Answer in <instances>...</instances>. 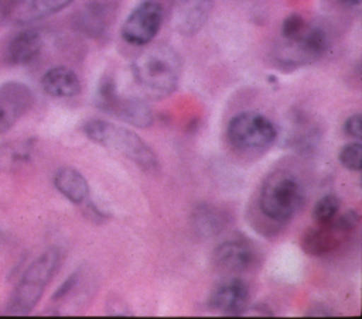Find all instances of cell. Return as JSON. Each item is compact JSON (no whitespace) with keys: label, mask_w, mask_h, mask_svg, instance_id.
<instances>
[{"label":"cell","mask_w":362,"mask_h":319,"mask_svg":"<svg viewBox=\"0 0 362 319\" xmlns=\"http://www.w3.org/2000/svg\"><path fill=\"white\" fill-rule=\"evenodd\" d=\"M132 73L137 86L153 99L170 96L181 78L178 52L167 44H156L143 49L132 62Z\"/></svg>","instance_id":"1"},{"label":"cell","mask_w":362,"mask_h":319,"mask_svg":"<svg viewBox=\"0 0 362 319\" xmlns=\"http://www.w3.org/2000/svg\"><path fill=\"white\" fill-rule=\"evenodd\" d=\"M85 136L106 150L120 154L146 172L160 169L158 157L133 130L102 119H92L83 126Z\"/></svg>","instance_id":"2"},{"label":"cell","mask_w":362,"mask_h":319,"mask_svg":"<svg viewBox=\"0 0 362 319\" xmlns=\"http://www.w3.org/2000/svg\"><path fill=\"white\" fill-rule=\"evenodd\" d=\"M61 263V253L57 247L45 250L24 271L16 285L3 313L8 316L28 315L40 302L47 285L52 279Z\"/></svg>","instance_id":"3"},{"label":"cell","mask_w":362,"mask_h":319,"mask_svg":"<svg viewBox=\"0 0 362 319\" xmlns=\"http://www.w3.org/2000/svg\"><path fill=\"white\" fill-rule=\"evenodd\" d=\"M303 198V188L296 175L288 171H276L262 185L259 207L267 219L287 223L298 212Z\"/></svg>","instance_id":"4"},{"label":"cell","mask_w":362,"mask_h":319,"mask_svg":"<svg viewBox=\"0 0 362 319\" xmlns=\"http://www.w3.org/2000/svg\"><path fill=\"white\" fill-rule=\"evenodd\" d=\"M328 47L329 38L325 30L307 21L297 32L280 37L274 47V58L284 68H298L318 61Z\"/></svg>","instance_id":"5"},{"label":"cell","mask_w":362,"mask_h":319,"mask_svg":"<svg viewBox=\"0 0 362 319\" xmlns=\"http://www.w3.org/2000/svg\"><path fill=\"white\" fill-rule=\"evenodd\" d=\"M226 136L230 145L239 152L259 154L273 145L277 130L264 114L242 112L229 120Z\"/></svg>","instance_id":"6"},{"label":"cell","mask_w":362,"mask_h":319,"mask_svg":"<svg viewBox=\"0 0 362 319\" xmlns=\"http://www.w3.org/2000/svg\"><path fill=\"white\" fill-rule=\"evenodd\" d=\"M95 103L102 112L117 117L119 120L139 128L153 124V112L143 100L133 97H122L112 78H103L98 86Z\"/></svg>","instance_id":"7"},{"label":"cell","mask_w":362,"mask_h":319,"mask_svg":"<svg viewBox=\"0 0 362 319\" xmlns=\"http://www.w3.org/2000/svg\"><path fill=\"white\" fill-rule=\"evenodd\" d=\"M359 215L349 209L339 216H335L329 223L317 224L310 229L301 239L303 250L314 257L325 255L337 250L342 241L358 227Z\"/></svg>","instance_id":"8"},{"label":"cell","mask_w":362,"mask_h":319,"mask_svg":"<svg viewBox=\"0 0 362 319\" xmlns=\"http://www.w3.org/2000/svg\"><path fill=\"white\" fill-rule=\"evenodd\" d=\"M163 7L153 0L140 3L124 20L122 38L136 47L148 45L158 34L163 24Z\"/></svg>","instance_id":"9"},{"label":"cell","mask_w":362,"mask_h":319,"mask_svg":"<svg viewBox=\"0 0 362 319\" xmlns=\"http://www.w3.org/2000/svg\"><path fill=\"white\" fill-rule=\"evenodd\" d=\"M34 104L33 90L17 80L0 85V134L7 133Z\"/></svg>","instance_id":"10"},{"label":"cell","mask_w":362,"mask_h":319,"mask_svg":"<svg viewBox=\"0 0 362 319\" xmlns=\"http://www.w3.org/2000/svg\"><path fill=\"white\" fill-rule=\"evenodd\" d=\"M249 287L240 278H229L219 282L211 292L208 305L221 315L238 316L247 308Z\"/></svg>","instance_id":"11"},{"label":"cell","mask_w":362,"mask_h":319,"mask_svg":"<svg viewBox=\"0 0 362 319\" xmlns=\"http://www.w3.org/2000/svg\"><path fill=\"white\" fill-rule=\"evenodd\" d=\"M212 261L218 270L226 272H245L255 267L257 255L255 248L242 239H232L221 243L214 254Z\"/></svg>","instance_id":"12"},{"label":"cell","mask_w":362,"mask_h":319,"mask_svg":"<svg viewBox=\"0 0 362 319\" xmlns=\"http://www.w3.org/2000/svg\"><path fill=\"white\" fill-rule=\"evenodd\" d=\"M74 0H8L4 6L7 21L18 25L30 24L66 8Z\"/></svg>","instance_id":"13"},{"label":"cell","mask_w":362,"mask_h":319,"mask_svg":"<svg viewBox=\"0 0 362 319\" xmlns=\"http://www.w3.org/2000/svg\"><path fill=\"white\" fill-rule=\"evenodd\" d=\"M115 18V8L107 0H89L75 16L76 28L90 37H102Z\"/></svg>","instance_id":"14"},{"label":"cell","mask_w":362,"mask_h":319,"mask_svg":"<svg viewBox=\"0 0 362 319\" xmlns=\"http://www.w3.org/2000/svg\"><path fill=\"white\" fill-rule=\"evenodd\" d=\"M214 0H177L174 8V25L185 37L195 35L206 23Z\"/></svg>","instance_id":"15"},{"label":"cell","mask_w":362,"mask_h":319,"mask_svg":"<svg viewBox=\"0 0 362 319\" xmlns=\"http://www.w3.org/2000/svg\"><path fill=\"white\" fill-rule=\"evenodd\" d=\"M229 223V215L219 206L199 203L191 212V226L197 236L212 239L218 236Z\"/></svg>","instance_id":"16"},{"label":"cell","mask_w":362,"mask_h":319,"mask_svg":"<svg viewBox=\"0 0 362 319\" xmlns=\"http://www.w3.org/2000/svg\"><path fill=\"white\" fill-rule=\"evenodd\" d=\"M42 48V35L35 28L20 31L7 45L6 58L11 65H27L33 62Z\"/></svg>","instance_id":"17"},{"label":"cell","mask_w":362,"mask_h":319,"mask_svg":"<svg viewBox=\"0 0 362 319\" xmlns=\"http://www.w3.org/2000/svg\"><path fill=\"white\" fill-rule=\"evenodd\" d=\"M42 90L52 97H72L81 92L78 75L66 66H54L41 78Z\"/></svg>","instance_id":"18"},{"label":"cell","mask_w":362,"mask_h":319,"mask_svg":"<svg viewBox=\"0 0 362 319\" xmlns=\"http://www.w3.org/2000/svg\"><path fill=\"white\" fill-rule=\"evenodd\" d=\"M57 191L75 205H83L89 196V183L86 178L72 167L59 168L54 175Z\"/></svg>","instance_id":"19"},{"label":"cell","mask_w":362,"mask_h":319,"mask_svg":"<svg viewBox=\"0 0 362 319\" xmlns=\"http://www.w3.org/2000/svg\"><path fill=\"white\" fill-rule=\"evenodd\" d=\"M34 151L33 138H21L0 145V169L13 171L31 160Z\"/></svg>","instance_id":"20"},{"label":"cell","mask_w":362,"mask_h":319,"mask_svg":"<svg viewBox=\"0 0 362 319\" xmlns=\"http://www.w3.org/2000/svg\"><path fill=\"white\" fill-rule=\"evenodd\" d=\"M338 210H339V199L335 195L328 193L315 202L311 215L317 224H325V223H329L338 215Z\"/></svg>","instance_id":"21"},{"label":"cell","mask_w":362,"mask_h":319,"mask_svg":"<svg viewBox=\"0 0 362 319\" xmlns=\"http://www.w3.org/2000/svg\"><path fill=\"white\" fill-rule=\"evenodd\" d=\"M339 161L341 164L351 171H361V161H362V144L359 141L349 143L342 147L339 151Z\"/></svg>","instance_id":"22"},{"label":"cell","mask_w":362,"mask_h":319,"mask_svg":"<svg viewBox=\"0 0 362 319\" xmlns=\"http://www.w3.org/2000/svg\"><path fill=\"white\" fill-rule=\"evenodd\" d=\"M344 131L348 136L354 137V138H361V136H362V116H361V113H354L345 120Z\"/></svg>","instance_id":"23"},{"label":"cell","mask_w":362,"mask_h":319,"mask_svg":"<svg viewBox=\"0 0 362 319\" xmlns=\"http://www.w3.org/2000/svg\"><path fill=\"white\" fill-rule=\"evenodd\" d=\"M85 207H83V215L93 223H103L107 217L106 213H103L93 202L85 200Z\"/></svg>","instance_id":"24"},{"label":"cell","mask_w":362,"mask_h":319,"mask_svg":"<svg viewBox=\"0 0 362 319\" xmlns=\"http://www.w3.org/2000/svg\"><path fill=\"white\" fill-rule=\"evenodd\" d=\"M76 282H78V274H76V272H75V274H71V275L62 282V285L55 291L52 299H54V301H58V299H62L64 296H66L68 294H71L72 289L75 288Z\"/></svg>","instance_id":"25"},{"label":"cell","mask_w":362,"mask_h":319,"mask_svg":"<svg viewBox=\"0 0 362 319\" xmlns=\"http://www.w3.org/2000/svg\"><path fill=\"white\" fill-rule=\"evenodd\" d=\"M346 6H359L361 4V0H338Z\"/></svg>","instance_id":"26"}]
</instances>
